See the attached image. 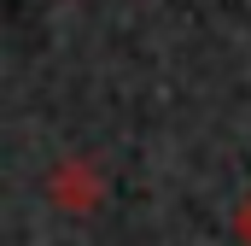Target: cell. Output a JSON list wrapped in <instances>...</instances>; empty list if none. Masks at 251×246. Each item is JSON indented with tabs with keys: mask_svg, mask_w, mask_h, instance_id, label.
<instances>
[{
	"mask_svg": "<svg viewBox=\"0 0 251 246\" xmlns=\"http://www.w3.org/2000/svg\"><path fill=\"white\" fill-rule=\"evenodd\" d=\"M47 199H53L59 211H94V205L105 199V176L94 170V158L64 153L59 164L47 170Z\"/></svg>",
	"mask_w": 251,
	"mask_h": 246,
	"instance_id": "obj_1",
	"label": "cell"
},
{
	"mask_svg": "<svg viewBox=\"0 0 251 246\" xmlns=\"http://www.w3.org/2000/svg\"><path fill=\"white\" fill-rule=\"evenodd\" d=\"M234 235H240V241L251 246V193L240 199V211H234Z\"/></svg>",
	"mask_w": 251,
	"mask_h": 246,
	"instance_id": "obj_2",
	"label": "cell"
}]
</instances>
